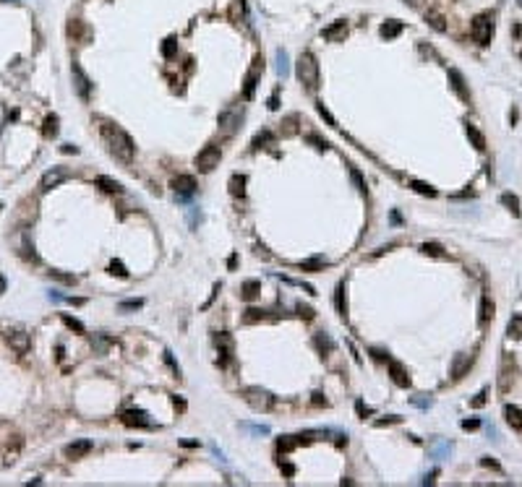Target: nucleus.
Returning a JSON list of instances; mask_svg holds the SVG:
<instances>
[{
  "mask_svg": "<svg viewBox=\"0 0 522 487\" xmlns=\"http://www.w3.org/2000/svg\"><path fill=\"white\" fill-rule=\"evenodd\" d=\"M100 136H102V141H104V146H107V151L118 159V162H123V164H131V162H133V154H136L133 138H131V136H128L120 125L102 120Z\"/></svg>",
  "mask_w": 522,
  "mask_h": 487,
  "instance_id": "obj_1",
  "label": "nucleus"
},
{
  "mask_svg": "<svg viewBox=\"0 0 522 487\" xmlns=\"http://www.w3.org/2000/svg\"><path fill=\"white\" fill-rule=\"evenodd\" d=\"M295 73H298L300 83L308 89V91H316L319 89V63L311 52H300L298 63H295Z\"/></svg>",
  "mask_w": 522,
  "mask_h": 487,
  "instance_id": "obj_2",
  "label": "nucleus"
},
{
  "mask_svg": "<svg viewBox=\"0 0 522 487\" xmlns=\"http://www.w3.org/2000/svg\"><path fill=\"white\" fill-rule=\"evenodd\" d=\"M243 399H246V404L253 409V412H269L271 407H274V396L267 391V388H259V386H248V388H243Z\"/></svg>",
  "mask_w": 522,
  "mask_h": 487,
  "instance_id": "obj_3",
  "label": "nucleus"
},
{
  "mask_svg": "<svg viewBox=\"0 0 522 487\" xmlns=\"http://www.w3.org/2000/svg\"><path fill=\"white\" fill-rule=\"evenodd\" d=\"M494 32H496V24H494V13H480V16L473 19V26H470V34L478 44H488L494 39Z\"/></svg>",
  "mask_w": 522,
  "mask_h": 487,
  "instance_id": "obj_4",
  "label": "nucleus"
},
{
  "mask_svg": "<svg viewBox=\"0 0 522 487\" xmlns=\"http://www.w3.org/2000/svg\"><path fill=\"white\" fill-rule=\"evenodd\" d=\"M219 159H222L219 146L209 143V146H204L199 154H196V167H199V172H211L214 167H219Z\"/></svg>",
  "mask_w": 522,
  "mask_h": 487,
  "instance_id": "obj_5",
  "label": "nucleus"
},
{
  "mask_svg": "<svg viewBox=\"0 0 522 487\" xmlns=\"http://www.w3.org/2000/svg\"><path fill=\"white\" fill-rule=\"evenodd\" d=\"M71 177V170L68 167H52V170H47L40 177V190L42 193H47V190H52V188H58L63 180H68Z\"/></svg>",
  "mask_w": 522,
  "mask_h": 487,
  "instance_id": "obj_6",
  "label": "nucleus"
},
{
  "mask_svg": "<svg viewBox=\"0 0 522 487\" xmlns=\"http://www.w3.org/2000/svg\"><path fill=\"white\" fill-rule=\"evenodd\" d=\"M214 344H217V354H219V365H228L230 360H232V354H235V341H232V336L230 333H217L214 336Z\"/></svg>",
  "mask_w": 522,
  "mask_h": 487,
  "instance_id": "obj_7",
  "label": "nucleus"
},
{
  "mask_svg": "<svg viewBox=\"0 0 522 487\" xmlns=\"http://www.w3.org/2000/svg\"><path fill=\"white\" fill-rule=\"evenodd\" d=\"M71 73H73V86H76V94L81 97V99H89V94H92V81H89V76L84 73V68H81L76 60H73V65H71Z\"/></svg>",
  "mask_w": 522,
  "mask_h": 487,
  "instance_id": "obj_8",
  "label": "nucleus"
},
{
  "mask_svg": "<svg viewBox=\"0 0 522 487\" xmlns=\"http://www.w3.org/2000/svg\"><path fill=\"white\" fill-rule=\"evenodd\" d=\"M261 71H264V60H261V55H256L253 68L246 73V81H243V99H251V97H253L256 81H259V73H261Z\"/></svg>",
  "mask_w": 522,
  "mask_h": 487,
  "instance_id": "obj_9",
  "label": "nucleus"
},
{
  "mask_svg": "<svg viewBox=\"0 0 522 487\" xmlns=\"http://www.w3.org/2000/svg\"><path fill=\"white\" fill-rule=\"evenodd\" d=\"M240 117H243V112L240 110H225V112H219V131H222L225 136H232L238 131V125H240Z\"/></svg>",
  "mask_w": 522,
  "mask_h": 487,
  "instance_id": "obj_10",
  "label": "nucleus"
},
{
  "mask_svg": "<svg viewBox=\"0 0 522 487\" xmlns=\"http://www.w3.org/2000/svg\"><path fill=\"white\" fill-rule=\"evenodd\" d=\"M449 86H452V91L459 97L462 102H470L473 97H470V89H467V81H465V76L457 71V68H452L449 71Z\"/></svg>",
  "mask_w": 522,
  "mask_h": 487,
  "instance_id": "obj_11",
  "label": "nucleus"
},
{
  "mask_svg": "<svg viewBox=\"0 0 522 487\" xmlns=\"http://www.w3.org/2000/svg\"><path fill=\"white\" fill-rule=\"evenodd\" d=\"M5 341H8V347H11V349H16L19 354H26V352H29V347H32V339H29V333H26V331H21V329L8 331Z\"/></svg>",
  "mask_w": 522,
  "mask_h": 487,
  "instance_id": "obj_12",
  "label": "nucleus"
},
{
  "mask_svg": "<svg viewBox=\"0 0 522 487\" xmlns=\"http://www.w3.org/2000/svg\"><path fill=\"white\" fill-rule=\"evenodd\" d=\"M120 422L128 425V428H152L146 412H141V409H128V412H123L120 414Z\"/></svg>",
  "mask_w": 522,
  "mask_h": 487,
  "instance_id": "obj_13",
  "label": "nucleus"
},
{
  "mask_svg": "<svg viewBox=\"0 0 522 487\" xmlns=\"http://www.w3.org/2000/svg\"><path fill=\"white\" fill-rule=\"evenodd\" d=\"M321 37L327 42H342L345 37H347V21H332L329 26H324V32H321Z\"/></svg>",
  "mask_w": 522,
  "mask_h": 487,
  "instance_id": "obj_14",
  "label": "nucleus"
},
{
  "mask_svg": "<svg viewBox=\"0 0 522 487\" xmlns=\"http://www.w3.org/2000/svg\"><path fill=\"white\" fill-rule=\"evenodd\" d=\"M92 448H94L92 440H76V443H68L65 446V456H68V459H84Z\"/></svg>",
  "mask_w": 522,
  "mask_h": 487,
  "instance_id": "obj_15",
  "label": "nucleus"
},
{
  "mask_svg": "<svg viewBox=\"0 0 522 487\" xmlns=\"http://www.w3.org/2000/svg\"><path fill=\"white\" fill-rule=\"evenodd\" d=\"M389 375H392V380H395L399 388H407V386H410V375H407V370H405L397 360H389Z\"/></svg>",
  "mask_w": 522,
  "mask_h": 487,
  "instance_id": "obj_16",
  "label": "nucleus"
},
{
  "mask_svg": "<svg viewBox=\"0 0 522 487\" xmlns=\"http://www.w3.org/2000/svg\"><path fill=\"white\" fill-rule=\"evenodd\" d=\"M172 190L180 195H191L196 190V180L191 177V175H178L175 180H172Z\"/></svg>",
  "mask_w": 522,
  "mask_h": 487,
  "instance_id": "obj_17",
  "label": "nucleus"
},
{
  "mask_svg": "<svg viewBox=\"0 0 522 487\" xmlns=\"http://www.w3.org/2000/svg\"><path fill=\"white\" fill-rule=\"evenodd\" d=\"M334 308L342 318H347V281L345 279L339 281L337 289H334Z\"/></svg>",
  "mask_w": 522,
  "mask_h": 487,
  "instance_id": "obj_18",
  "label": "nucleus"
},
{
  "mask_svg": "<svg viewBox=\"0 0 522 487\" xmlns=\"http://www.w3.org/2000/svg\"><path fill=\"white\" fill-rule=\"evenodd\" d=\"M465 133H467V138H470V143L475 146V151H486V136H483L473 123H465Z\"/></svg>",
  "mask_w": 522,
  "mask_h": 487,
  "instance_id": "obj_19",
  "label": "nucleus"
},
{
  "mask_svg": "<svg viewBox=\"0 0 522 487\" xmlns=\"http://www.w3.org/2000/svg\"><path fill=\"white\" fill-rule=\"evenodd\" d=\"M491 321H494V300L488 297V294H483L480 300V315H478V323L480 326H488Z\"/></svg>",
  "mask_w": 522,
  "mask_h": 487,
  "instance_id": "obj_20",
  "label": "nucleus"
},
{
  "mask_svg": "<svg viewBox=\"0 0 522 487\" xmlns=\"http://www.w3.org/2000/svg\"><path fill=\"white\" fill-rule=\"evenodd\" d=\"M504 417H506V425H509L512 430H522V409L517 407H504Z\"/></svg>",
  "mask_w": 522,
  "mask_h": 487,
  "instance_id": "obj_21",
  "label": "nucleus"
},
{
  "mask_svg": "<svg viewBox=\"0 0 522 487\" xmlns=\"http://www.w3.org/2000/svg\"><path fill=\"white\" fill-rule=\"evenodd\" d=\"M402 29H405V26H402V21H395V19H392V21H387V24H381L379 34L384 37V39H395V37L402 34Z\"/></svg>",
  "mask_w": 522,
  "mask_h": 487,
  "instance_id": "obj_22",
  "label": "nucleus"
},
{
  "mask_svg": "<svg viewBox=\"0 0 522 487\" xmlns=\"http://www.w3.org/2000/svg\"><path fill=\"white\" fill-rule=\"evenodd\" d=\"M470 365H473V357H470V354H457V357H455V365H452V375L459 380V378L465 375V370L470 368Z\"/></svg>",
  "mask_w": 522,
  "mask_h": 487,
  "instance_id": "obj_23",
  "label": "nucleus"
},
{
  "mask_svg": "<svg viewBox=\"0 0 522 487\" xmlns=\"http://www.w3.org/2000/svg\"><path fill=\"white\" fill-rule=\"evenodd\" d=\"M259 292H261V281H256V279H248L240 284V297L243 300H253Z\"/></svg>",
  "mask_w": 522,
  "mask_h": 487,
  "instance_id": "obj_24",
  "label": "nucleus"
},
{
  "mask_svg": "<svg viewBox=\"0 0 522 487\" xmlns=\"http://www.w3.org/2000/svg\"><path fill=\"white\" fill-rule=\"evenodd\" d=\"M228 185H230V195L243 198V195H246V175H232Z\"/></svg>",
  "mask_w": 522,
  "mask_h": 487,
  "instance_id": "obj_25",
  "label": "nucleus"
},
{
  "mask_svg": "<svg viewBox=\"0 0 522 487\" xmlns=\"http://www.w3.org/2000/svg\"><path fill=\"white\" fill-rule=\"evenodd\" d=\"M313 344H316V349H319L321 354H329L332 349H334V341H332L329 333H316V336H313Z\"/></svg>",
  "mask_w": 522,
  "mask_h": 487,
  "instance_id": "obj_26",
  "label": "nucleus"
},
{
  "mask_svg": "<svg viewBox=\"0 0 522 487\" xmlns=\"http://www.w3.org/2000/svg\"><path fill=\"white\" fill-rule=\"evenodd\" d=\"M410 188L420 195H428V198H436L438 195V190L434 185H428V182H423V180H410Z\"/></svg>",
  "mask_w": 522,
  "mask_h": 487,
  "instance_id": "obj_27",
  "label": "nucleus"
},
{
  "mask_svg": "<svg viewBox=\"0 0 522 487\" xmlns=\"http://www.w3.org/2000/svg\"><path fill=\"white\" fill-rule=\"evenodd\" d=\"M58 123H60V120H58V115H47V117H44V125H42V133H44V138H55V136H58V131H60V128H58Z\"/></svg>",
  "mask_w": 522,
  "mask_h": 487,
  "instance_id": "obj_28",
  "label": "nucleus"
},
{
  "mask_svg": "<svg viewBox=\"0 0 522 487\" xmlns=\"http://www.w3.org/2000/svg\"><path fill=\"white\" fill-rule=\"evenodd\" d=\"M97 185H100L104 193H120V190H123V185H120L118 180H112V177H104V175H100V177H97Z\"/></svg>",
  "mask_w": 522,
  "mask_h": 487,
  "instance_id": "obj_29",
  "label": "nucleus"
},
{
  "mask_svg": "<svg viewBox=\"0 0 522 487\" xmlns=\"http://www.w3.org/2000/svg\"><path fill=\"white\" fill-rule=\"evenodd\" d=\"M324 266H327V258L313 255V258H308V261H300V271H321Z\"/></svg>",
  "mask_w": 522,
  "mask_h": 487,
  "instance_id": "obj_30",
  "label": "nucleus"
},
{
  "mask_svg": "<svg viewBox=\"0 0 522 487\" xmlns=\"http://www.w3.org/2000/svg\"><path fill=\"white\" fill-rule=\"evenodd\" d=\"M277 73L282 76V78L290 76V58H287L285 50H277Z\"/></svg>",
  "mask_w": 522,
  "mask_h": 487,
  "instance_id": "obj_31",
  "label": "nucleus"
},
{
  "mask_svg": "<svg viewBox=\"0 0 522 487\" xmlns=\"http://www.w3.org/2000/svg\"><path fill=\"white\" fill-rule=\"evenodd\" d=\"M426 21H428V24L436 29V32H446V24H444V16H441V13H436V11H428V13H426Z\"/></svg>",
  "mask_w": 522,
  "mask_h": 487,
  "instance_id": "obj_32",
  "label": "nucleus"
},
{
  "mask_svg": "<svg viewBox=\"0 0 522 487\" xmlns=\"http://www.w3.org/2000/svg\"><path fill=\"white\" fill-rule=\"evenodd\" d=\"M506 333L509 336H522V315H512L509 318V323H506Z\"/></svg>",
  "mask_w": 522,
  "mask_h": 487,
  "instance_id": "obj_33",
  "label": "nucleus"
},
{
  "mask_svg": "<svg viewBox=\"0 0 522 487\" xmlns=\"http://www.w3.org/2000/svg\"><path fill=\"white\" fill-rule=\"evenodd\" d=\"M501 203H504V206L512 211L514 216H520V198H517V195H512V193H504V195H501Z\"/></svg>",
  "mask_w": 522,
  "mask_h": 487,
  "instance_id": "obj_34",
  "label": "nucleus"
},
{
  "mask_svg": "<svg viewBox=\"0 0 522 487\" xmlns=\"http://www.w3.org/2000/svg\"><path fill=\"white\" fill-rule=\"evenodd\" d=\"M271 141H274V136H271L269 131H261V133H256V136H253L251 149H261V146H267V143H271Z\"/></svg>",
  "mask_w": 522,
  "mask_h": 487,
  "instance_id": "obj_35",
  "label": "nucleus"
},
{
  "mask_svg": "<svg viewBox=\"0 0 522 487\" xmlns=\"http://www.w3.org/2000/svg\"><path fill=\"white\" fill-rule=\"evenodd\" d=\"M175 52H178V39H175V37H167V39L162 42V55L165 58H172Z\"/></svg>",
  "mask_w": 522,
  "mask_h": 487,
  "instance_id": "obj_36",
  "label": "nucleus"
},
{
  "mask_svg": "<svg viewBox=\"0 0 522 487\" xmlns=\"http://www.w3.org/2000/svg\"><path fill=\"white\" fill-rule=\"evenodd\" d=\"M259 321H264V310H259V308H248L246 315H243V323H259Z\"/></svg>",
  "mask_w": 522,
  "mask_h": 487,
  "instance_id": "obj_37",
  "label": "nucleus"
},
{
  "mask_svg": "<svg viewBox=\"0 0 522 487\" xmlns=\"http://www.w3.org/2000/svg\"><path fill=\"white\" fill-rule=\"evenodd\" d=\"M63 323H65L71 331H76V333H86L84 323H81V321H76V318H73V315H63Z\"/></svg>",
  "mask_w": 522,
  "mask_h": 487,
  "instance_id": "obj_38",
  "label": "nucleus"
},
{
  "mask_svg": "<svg viewBox=\"0 0 522 487\" xmlns=\"http://www.w3.org/2000/svg\"><path fill=\"white\" fill-rule=\"evenodd\" d=\"M350 180H353V185L360 190V193H366V180H363V175L355 170V167H350Z\"/></svg>",
  "mask_w": 522,
  "mask_h": 487,
  "instance_id": "obj_39",
  "label": "nucleus"
},
{
  "mask_svg": "<svg viewBox=\"0 0 522 487\" xmlns=\"http://www.w3.org/2000/svg\"><path fill=\"white\" fill-rule=\"evenodd\" d=\"M295 446H298L295 435H285V438L277 440V448H279V451H290V448H295Z\"/></svg>",
  "mask_w": 522,
  "mask_h": 487,
  "instance_id": "obj_40",
  "label": "nucleus"
},
{
  "mask_svg": "<svg viewBox=\"0 0 522 487\" xmlns=\"http://www.w3.org/2000/svg\"><path fill=\"white\" fill-rule=\"evenodd\" d=\"M420 250H423L426 255H436V258H438V255H444V248L438 245V242H426V245H423Z\"/></svg>",
  "mask_w": 522,
  "mask_h": 487,
  "instance_id": "obj_41",
  "label": "nucleus"
},
{
  "mask_svg": "<svg viewBox=\"0 0 522 487\" xmlns=\"http://www.w3.org/2000/svg\"><path fill=\"white\" fill-rule=\"evenodd\" d=\"M139 308H144V300H125V302H120V305H118L120 313H128V310H139Z\"/></svg>",
  "mask_w": 522,
  "mask_h": 487,
  "instance_id": "obj_42",
  "label": "nucleus"
},
{
  "mask_svg": "<svg viewBox=\"0 0 522 487\" xmlns=\"http://www.w3.org/2000/svg\"><path fill=\"white\" fill-rule=\"evenodd\" d=\"M50 279H58V281H63V284H76V276L63 273V271H50Z\"/></svg>",
  "mask_w": 522,
  "mask_h": 487,
  "instance_id": "obj_43",
  "label": "nucleus"
},
{
  "mask_svg": "<svg viewBox=\"0 0 522 487\" xmlns=\"http://www.w3.org/2000/svg\"><path fill=\"white\" fill-rule=\"evenodd\" d=\"M397 422H402V417L389 414V417H384V420H376V428H387V425H397Z\"/></svg>",
  "mask_w": 522,
  "mask_h": 487,
  "instance_id": "obj_44",
  "label": "nucleus"
},
{
  "mask_svg": "<svg viewBox=\"0 0 522 487\" xmlns=\"http://www.w3.org/2000/svg\"><path fill=\"white\" fill-rule=\"evenodd\" d=\"M306 141H308V143H313V146H316V149H321V151H327V149H329V143L324 141V138H319V136H306Z\"/></svg>",
  "mask_w": 522,
  "mask_h": 487,
  "instance_id": "obj_45",
  "label": "nucleus"
},
{
  "mask_svg": "<svg viewBox=\"0 0 522 487\" xmlns=\"http://www.w3.org/2000/svg\"><path fill=\"white\" fill-rule=\"evenodd\" d=\"M316 110H319V115H321L324 120H327V123H329L332 128H337V120H334V117H332V115H329V110H327V107H324V104H316Z\"/></svg>",
  "mask_w": 522,
  "mask_h": 487,
  "instance_id": "obj_46",
  "label": "nucleus"
},
{
  "mask_svg": "<svg viewBox=\"0 0 522 487\" xmlns=\"http://www.w3.org/2000/svg\"><path fill=\"white\" fill-rule=\"evenodd\" d=\"M110 273H115V276H128L125 266L120 263V261H112V263H110Z\"/></svg>",
  "mask_w": 522,
  "mask_h": 487,
  "instance_id": "obj_47",
  "label": "nucleus"
},
{
  "mask_svg": "<svg viewBox=\"0 0 522 487\" xmlns=\"http://www.w3.org/2000/svg\"><path fill=\"white\" fill-rule=\"evenodd\" d=\"M165 362H167L170 368H172V372H175V378H180V368L175 365V360H172V352H170V349H165Z\"/></svg>",
  "mask_w": 522,
  "mask_h": 487,
  "instance_id": "obj_48",
  "label": "nucleus"
},
{
  "mask_svg": "<svg viewBox=\"0 0 522 487\" xmlns=\"http://www.w3.org/2000/svg\"><path fill=\"white\" fill-rule=\"evenodd\" d=\"M486 393H488V391H486V388H483V391L478 393V396H475V399L470 401V407H475V409H478V407H483V404H486Z\"/></svg>",
  "mask_w": 522,
  "mask_h": 487,
  "instance_id": "obj_49",
  "label": "nucleus"
},
{
  "mask_svg": "<svg viewBox=\"0 0 522 487\" xmlns=\"http://www.w3.org/2000/svg\"><path fill=\"white\" fill-rule=\"evenodd\" d=\"M311 404H313V407H327V399H324V393L316 391V393H313V399H311Z\"/></svg>",
  "mask_w": 522,
  "mask_h": 487,
  "instance_id": "obj_50",
  "label": "nucleus"
},
{
  "mask_svg": "<svg viewBox=\"0 0 522 487\" xmlns=\"http://www.w3.org/2000/svg\"><path fill=\"white\" fill-rule=\"evenodd\" d=\"M355 412H358V414L363 417V420H366V414H371V409H368L366 404H363V401H358V404H355Z\"/></svg>",
  "mask_w": 522,
  "mask_h": 487,
  "instance_id": "obj_51",
  "label": "nucleus"
},
{
  "mask_svg": "<svg viewBox=\"0 0 522 487\" xmlns=\"http://www.w3.org/2000/svg\"><path fill=\"white\" fill-rule=\"evenodd\" d=\"M298 313L303 315L306 321H311V318H313V310H311V308H303V305H300V308H298Z\"/></svg>",
  "mask_w": 522,
  "mask_h": 487,
  "instance_id": "obj_52",
  "label": "nucleus"
},
{
  "mask_svg": "<svg viewBox=\"0 0 522 487\" xmlns=\"http://www.w3.org/2000/svg\"><path fill=\"white\" fill-rule=\"evenodd\" d=\"M478 425H480L478 420H465V422H462V428H465V430H475Z\"/></svg>",
  "mask_w": 522,
  "mask_h": 487,
  "instance_id": "obj_53",
  "label": "nucleus"
},
{
  "mask_svg": "<svg viewBox=\"0 0 522 487\" xmlns=\"http://www.w3.org/2000/svg\"><path fill=\"white\" fill-rule=\"evenodd\" d=\"M371 354H374V360H379V362H384V360H389V357H387V354H384V352H381V349H374V352H371Z\"/></svg>",
  "mask_w": 522,
  "mask_h": 487,
  "instance_id": "obj_54",
  "label": "nucleus"
},
{
  "mask_svg": "<svg viewBox=\"0 0 522 487\" xmlns=\"http://www.w3.org/2000/svg\"><path fill=\"white\" fill-rule=\"evenodd\" d=\"M60 151H63V154H79V149H76V146H71V143H65V146L60 149Z\"/></svg>",
  "mask_w": 522,
  "mask_h": 487,
  "instance_id": "obj_55",
  "label": "nucleus"
},
{
  "mask_svg": "<svg viewBox=\"0 0 522 487\" xmlns=\"http://www.w3.org/2000/svg\"><path fill=\"white\" fill-rule=\"evenodd\" d=\"M279 107V99H277V94H271V99H269V110H277Z\"/></svg>",
  "mask_w": 522,
  "mask_h": 487,
  "instance_id": "obj_56",
  "label": "nucleus"
},
{
  "mask_svg": "<svg viewBox=\"0 0 522 487\" xmlns=\"http://www.w3.org/2000/svg\"><path fill=\"white\" fill-rule=\"evenodd\" d=\"M282 471H285L287 477H292V474H295V467H292V464H285V467H282Z\"/></svg>",
  "mask_w": 522,
  "mask_h": 487,
  "instance_id": "obj_57",
  "label": "nucleus"
},
{
  "mask_svg": "<svg viewBox=\"0 0 522 487\" xmlns=\"http://www.w3.org/2000/svg\"><path fill=\"white\" fill-rule=\"evenodd\" d=\"M405 3H410V5H413V8H418V5L423 3V0H405Z\"/></svg>",
  "mask_w": 522,
  "mask_h": 487,
  "instance_id": "obj_58",
  "label": "nucleus"
},
{
  "mask_svg": "<svg viewBox=\"0 0 522 487\" xmlns=\"http://www.w3.org/2000/svg\"><path fill=\"white\" fill-rule=\"evenodd\" d=\"M3 292H5V279L0 276V294H3Z\"/></svg>",
  "mask_w": 522,
  "mask_h": 487,
  "instance_id": "obj_59",
  "label": "nucleus"
},
{
  "mask_svg": "<svg viewBox=\"0 0 522 487\" xmlns=\"http://www.w3.org/2000/svg\"><path fill=\"white\" fill-rule=\"evenodd\" d=\"M520 58H522V52H520Z\"/></svg>",
  "mask_w": 522,
  "mask_h": 487,
  "instance_id": "obj_60",
  "label": "nucleus"
},
{
  "mask_svg": "<svg viewBox=\"0 0 522 487\" xmlns=\"http://www.w3.org/2000/svg\"><path fill=\"white\" fill-rule=\"evenodd\" d=\"M520 5H522V0H520Z\"/></svg>",
  "mask_w": 522,
  "mask_h": 487,
  "instance_id": "obj_61",
  "label": "nucleus"
}]
</instances>
